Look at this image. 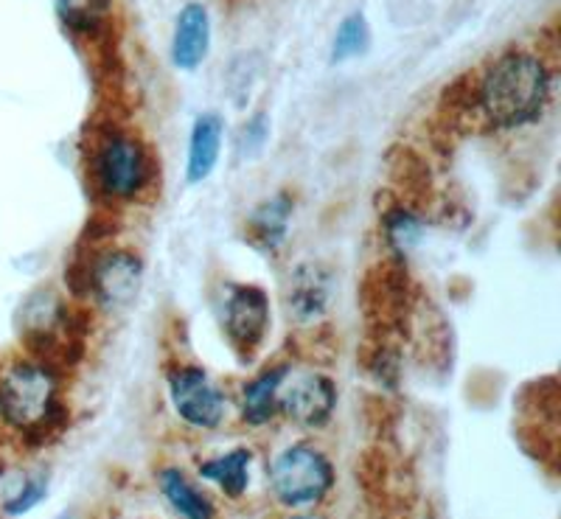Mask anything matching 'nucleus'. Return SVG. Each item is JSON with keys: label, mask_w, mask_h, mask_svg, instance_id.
Here are the masks:
<instances>
[{"label": "nucleus", "mask_w": 561, "mask_h": 519, "mask_svg": "<svg viewBox=\"0 0 561 519\" xmlns=\"http://www.w3.org/2000/svg\"><path fill=\"white\" fill-rule=\"evenodd\" d=\"M329 301V287L318 267H300L289 289V309H295L300 321L318 318Z\"/></svg>", "instance_id": "4468645a"}, {"label": "nucleus", "mask_w": 561, "mask_h": 519, "mask_svg": "<svg viewBox=\"0 0 561 519\" xmlns=\"http://www.w3.org/2000/svg\"><path fill=\"white\" fill-rule=\"evenodd\" d=\"M45 492H48V486H45L43 477H26V481L18 486V492L7 500V514L32 511V508L43 500Z\"/></svg>", "instance_id": "a211bd4d"}, {"label": "nucleus", "mask_w": 561, "mask_h": 519, "mask_svg": "<svg viewBox=\"0 0 561 519\" xmlns=\"http://www.w3.org/2000/svg\"><path fill=\"white\" fill-rule=\"evenodd\" d=\"M293 519H323V517H320V514H298V517Z\"/></svg>", "instance_id": "412c9836"}, {"label": "nucleus", "mask_w": 561, "mask_h": 519, "mask_svg": "<svg viewBox=\"0 0 561 519\" xmlns=\"http://www.w3.org/2000/svg\"><path fill=\"white\" fill-rule=\"evenodd\" d=\"M250 449H233L228 455L217 458V461L205 463L199 469V475L205 481H214L222 488L228 497H239L248 488V472H250Z\"/></svg>", "instance_id": "2eb2a0df"}, {"label": "nucleus", "mask_w": 561, "mask_h": 519, "mask_svg": "<svg viewBox=\"0 0 561 519\" xmlns=\"http://www.w3.org/2000/svg\"><path fill=\"white\" fill-rule=\"evenodd\" d=\"M210 45V20L199 3H188L180 12L178 26H174V43H172V57L178 68L183 71H194L205 59Z\"/></svg>", "instance_id": "1a4fd4ad"}, {"label": "nucleus", "mask_w": 561, "mask_h": 519, "mask_svg": "<svg viewBox=\"0 0 561 519\" xmlns=\"http://www.w3.org/2000/svg\"><path fill=\"white\" fill-rule=\"evenodd\" d=\"M160 488H163V497L178 511L180 519H214V508H210L208 497L180 469L160 472Z\"/></svg>", "instance_id": "ddd939ff"}, {"label": "nucleus", "mask_w": 561, "mask_h": 519, "mask_svg": "<svg viewBox=\"0 0 561 519\" xmlns=\"http://www.w3.org/2000/svg\"><path fill=\"white\" fill-rule=\"evenodd\" d=\"M388 233L396 247H410L415 242V237H419V222L410 219L408 214H396L388 224Z\"/></svg>", "instance_id": "aec40b11"}, {"label": "nucleus", "mask_w": 561, "mask_h": 519, "mask_svg": "<svg viewBox=\"0 0 561 519\" xmlns=\"http://www.w3.org/2000/svg\"><path fill=\"white\" fill-rule=\"evenodd\" d=\"M147 154L133 138H110L99 152V183L110 197H133L147 183Z\"/></svg>", "instance_id": "423d86ee"}, {"label": "nucleus", "mask_w": 561, "mask_h": 519, "mask_svg": "<svg viewBox=\"0 0 561 519\" xmlns=\"http://www.w3.org/2000/svg\"><path fill=\"white\" fill-rule=\"evenodd\" d=\"M57 14L70 32L88 34L110 14V0H54Z\"/></svg>", "instance_id": "dca6fc26"}, {"label": "nucleus", "mask_w": 561, "mask_h": 519, "mask_svg": "<svg viewBox=\"0 0 561 519\" xmlns=\"http://www.w3.org/2000/svg\"><path fill=\"white\" fill-rule=\"evenodd\" d=\"M169 391L178 416L199 430H214L225 416V396L205 371L180 368L169 377Z\"/></svg>", "instance_id": "20e7f679"}, {"label": "nucleus", "mask_w": 561, "mask_h": 519, "mask_svg": "<svg viewBox=\"0 0 561 519\" xmlns=\"http://www.w3.org/2000/svg\"><path fill=\"white\" fill-rule=\"evenodd\" d=\"M222 147V118L217 113H205L194 122L192 141H188V180L199 183L214 172Z\"/></svg>", "instance_id": "9d476101"}, {"label": "nucleus", "mask_w": 561, "mask_h": 519, "mask_svg": "<svg viewBox=\"0 0 561 519\" xmlns=\"http://www.w3.org/2000/svg\"><path fill=\"white\" fill-rule=\"evenodd\" d=\"M57 379L39 362L12 359L0 368V418L14 430L37 436L57 422Z\"/></svg>", "instance_id": "f03ea898"}, {"label": "nucleus", "mask_w": 561, "mask_h": 519, "mask_svg": "<svg viewBox=\"0 0 561 519\" xmlns=\"http://www.w3.org/2000/svg\"><path fill=\"white\" fill-rule=\"evenodd\" d=\"M370 43V32L368 23H365L363 14H351L340 23L337 34H334V45H332V59L334 62H343L348 57H357V54L368 51Z\"/></svg>", "instance_id": "f3484780"}, {"label": "nucleus", "mask_w": 561, "mask_h": 519, "mask_svg": "<svg viewBox=\"0 0 561 519\" xmlns=\"http://www.w3.org/2000/svg\"><path fill=\"white\" fill-rule=\"evenodd\" d=\"M337 407V388L320 373H300L278 391V411L304 427H323Z\"/></svg>", "instance_id": "39448f33"}, {"label": "nucleus", "mask_w": 561, "mask_h": 519, "mask_svg": "<svg viewBox=\"0 0 561 519\" xmlns=\"http://www.w3.org/2000/svg\"><path fill=\"white\" fill-rule=\"evenodd\" d=\"M270 483L284 506H314L334 486V469L320 449L309 447V443H295L273 461Z\"/></svg>", "instance_id": "7ed1b4c3"}, {"label": "nucleus", "mask_w": 561, "mask_h": 519, "mask_svg": "<svg viewBox=\"0 0 561 519\" xmlns=\"http://www.w3.org/2000/svg\"><path fill=\"white\" fill-rule=\"evenodd\" d=\"M267 132H270L267 116H264V113H259V116H255L253 122L244 124L242 141H239V147H242V152H244V154H248V152H250V154L259 152V149L264 147V141H267Z\"/></svg>", "instance_id": "6ab92c4d"}, {"label": "nucleus", "mask_w": 561, "mask_h": 519, "mask_svg": "<svg viewBox=\"0 0 561 519\" xmlns=\"http://www.w3.org/2000/svg\"><path fill=\"white\" fill-rule=\"evenodd\" d=\"M270 323V303L262 289L233 287L225 303V326L239 348H253Z\"/></svg>", "instance_id": "0eeeda50"}, {"label": "nucleus", "mask_w": 561, "mask_h": 519, "mask_svg": "<svg viewBox=\"0 0 561 519\" xmlns=\"http://www.w3.org/2000/svg\"><path fill=\"white\" fill-rule=\"evenodd\" d=\"M478 102L497 127H525L542 116L550 102L548 68L534 54H505L480 79Z\"/></svg>", "instance_id": "f257e3e1"}, {"label": "nucleus", "mask_w": 561, "mask_h": 519, "mask_svg": "<svg viewBox=\"0 0 561 519\" xmlns=\"http://www.w3.org/2000/svg\"><path fill=\"white\" fill-rule=\"evenodd\" d=\"M284 379H287V368L278 366L264 371L262 377H255L250 385H244L242 391L244 422L262 427V424H267L270 418L275 416V411H278V391Z\"/></svg>", "instance_id": "9b49d317"}, {"label": "nucleus", "mask_w": 561, "mask_h": 519, "mask_svg": "<svg viewBox=\"0 0 561 519\" xmlns=\"http://www.w3.org/2000/svg\"><path fill=\"white\" fill-rule=\"evenodd\" d=\"M289 214H293V203L284 194L267 199L250 214V237L262 251H275L287 239Z\"/></svg>", "instance_id": "f8f14e48"}, {"label": "nucleus", "mask_w": 561, "mask_h": 519, "mask_svg": "<svg viewBox=\"0 0 561 519\" xmlns=\"http://www.w3.org/2000/svg\"><path fill=\"white\" fill-rule=\"evenodd\" d=\"M140 284L138 258L124 251L107 253L93 269V289L104 307H124L135 298Z\"/></svg>", "instance_id": "6e6552de"}]
</instances>
